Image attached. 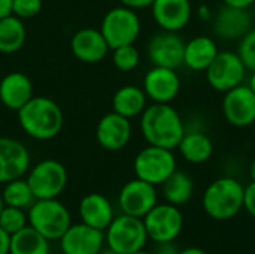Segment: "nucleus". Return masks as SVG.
<instances>
[{"label": "nucleus", "mask_w": 255, "mask_h": 254, "mask_svg": "<svg viewBox=\"0 0 255 254\" xmlns=\"http://www.w3.org/2000/svg\"><path fill=\"white\" fill-rule=\"evenodd\" d=\"M194 192V183L191 177L182 171H175L163 184H161V193L167 204H172L175 207L185 205L193 198Z\"/></svg>", "instance_id": "nucleus-27"}, {"label": "nucleus", "mask_w": 255, "mask_h": 254, "mask_svg": "<svg viewBox=\"0 0 255 254\" xmlns=\"http://www.w3.org/2000/svg\"><path fill=\"white\" fill-rule=\"evenodd\" d=\"M248 85L253 88V91L255 93V70L253 72V75H251V78H250V82H248Z\"/></svg>", "instance_id": "nucleus-43"}, {"label": "nucleus", "mask_w": 255, "mask_h": 254, "mask_svg": "<svg viewBox=\"0 0 255 254\" xmlns=\"http://www.w3.org/2000/svg\"><path fill=\"white\" fill-rule=\"evenodd\" d=\"M42 10V0H12V15L28 19Z\"/></svg>", "instance_id": "nucleus-33"}, {"label": "nucleus", "mask_w": 255, "mask_h": 254, "mask_svg": "<svg viewBox=\"0 0 255 254\" xmlns=\"http://www.w3.org/2000/svg\"><path fill=\"white\" fill-rule=\"evenodd\" d=\"M49 241L30 225L10 237L9 254H49Z\"/></svg>", "instance_id": "nucleus-28"}, {"label": "nucleus", "mask_w": 255, "mask_h": 254, "mask_svg": "<svg viewBox=\"0 0 255 254\" xmlns=\"http://www.w3.org/2000/svg\"><path fill=\"white\" fill-rule=\"evenodd\" d=\"M226 121L235 127H248L255 123V93L250 85L241 84L224 93L221 103Z\"/></svg>", "instance_id": "nucleus-12"}, {"label": "nucleus", "mask_w": 255, "mask_h": 254, "mask_svg": "<svg viewBox=\"0 0 255 254\" xmlns=\"http://www.w3.org/2000/svg\"><path fill=\"white\" fill-rule=\"evenodd\" d=\"M158 204V193L155 186L134 178L126 183L118 195V205L123 214L143 219Z\"/></svg>", "instance_id": "nucleus-11"}, {"label": "nucleus", "mask_w": 255, "mask_h": 254, "mask_svg": "<svg viewBox=\"0 0 255 254\" xmlns=\"http://www.w3.org/2000/svg\"><path fill=\"white\" fill-rule=\"evenodd\" d=\"M146 100L148 97L143 88L137 85H124L118 88L112 97V111L130 120L145 111Z\"/></svg>", "instance_id": "nucleus-24"}, {"label": "nucleus", "mask_w": 255, "mask_h": 254, "mask_svg": "<svg viewBox=\"0 0 255 254\" xmlns=\"http://www.w3.org/2000/svg\"><path fill=\"white\" fill-rule=\"evenodd\" d=\"M245 187L232 177L212 181L202 198L203 211L214 220H230L244 210Z\"/></svg>", "instance_id": "nucleus-3"}, {"label": "nucleus", "mask_w": 255, "mask_h": 254, "mask_svg": "<svg viewBox=\"0 0 255 254\" xmlns=\"http://www.w3.org/2000/svg\"><path fill=\"white\" fill-rule=\"evenodd\" d=\"M142 88L154 103H170L181 90V79L175 69L154 66L146 72Z\"/></svg>", "instance_id": "nucleus-17"}, {"label": "nucleus", "mask_w": 255, "mask_h": 254, "mask_svg": "<svg viewBox=\"0 0 255 254\" xmlns=\"http://www.w3.org/2000/svg\"><path fill=\"white\" fill-rule=\"evenodd\" d=\"M148 238L154 243L175 241L184 228V216L172 204H157L143 219Z\"/></svg>", "instance_id": "nucleus-10"}, {"label": "nucleus", "mask_w": 255, "mask_h": 254, "mask_svg": "<svg viewBox=\"0 0 255 254\" xmlns=\"http://www.w3.org/2000/svg\"><path fill=\"white\" fill-rule=\"evenodd\" d=\"M3 207H4V204H3V199H1V193H0V213H1V210H3Z\"/></svg>", "instance_id": "nucleus-45"}, {"label": "nucleus", "mask_w": 255, "mask_h": 254, "mask_svg": "<svg viewBox=\"0 0 255 254\" xmlns=\"http://www.w3.org/2000/svg\"><path fill=\"white\" fill-rule=\"evenodd\" d=\"M78 213L82 223L103 232L108 229V226L115 217L111 201L102 193L85 195L79 202Z\"/></svg>", "instance_id": "nucleus-22"}, {"label": "nucleus", "mask_w": 255, "mask_h": 254, "mask_svg": "<svg viewBox=\"0 0 255 254\" xmlns=\"http://www.w3.org/2000/svg\"><path fill=\"white\" fill-rule=\"evenodd\" d=\"M0 193H1V199H3L4 205L21 208L25 211L36 201V198H34V195H33V192H31V189H30V186L24 177L6 183Z\"/></svg>", "instance_id": "nucleus-29"}, {"label": "nucleus", "mask_w": 255, "mask_h": 254, "mask_svg": "<svg viewBox=\"0 0 255 254\" xmlns=\"http://www.w3.org/2000/svg\"><path fill=\"white\" fill-rule=\"evenodd\" d=\"M123 6H127L130 9H143V7H151L154 0H120Z\"/></svg>", "instance_id": "nucleus-36"}, {"label": "nucleus", "mask_w": 255, "mask_h": 254, "mask_svg": "<svg viewBox=\"0 0 255 254\" xmlns=\"http://www.w3.org/2000/svg\"><path fill=\"white\" fill-rule=\"evenodd\" d=\"M70 51L75 58L82 63H100L111 51L100 28L84 27L78 30L70 39Z\"/></svg>", "instance_id": "nucleus-18"}, {"label": "nucleus", "mask_w": 255, "mask_h": 254, "mask_svg": "<svg viewBox=\"0 0 255 254\" xmlns=\"http://www.w3.org/2000/svg\"><path fill=\"white\" fill-rule=\"evenodd\" d=\"M224 4L227 6H233V7H244L248 9L250 6H253L255 3V0H221Z\"/></svg>", "instance_id": "nucleus-38"}, {"label": "nucleus", "mask_w": 255, "mask_h": 254, "mask_svg": "<svg viewBox=\"0 0 255 254\" xmlns=\"http://www.w3.org/2000/svg\"><path fill=\"white\" fill-rule=\"evenodd\" d=\"M63 254H99L105 246V232L85 223H72L58 240Z\"/></svg>", "instance_id": "nucleus-16"}, {"label": "nucleus", "mask_w": 255, "mask_h": 254, "mask_svg": "<svg viewBox=\"0 0 255 254\" xmlns=\"http://www.w3.org/2000/svg\"><path fill=\"white\" fill-rule=\"evenodd\" d=\"M27 225H28V217H27L25 210L7 207V205L3 207L0 213V228L4 232H7L12 237L18 231L24 229Z\"/></svg>", "instance_id": "nucleus-31"}, {"label": "nucleus", "mask_w": 255, "mask_h": 254, "mask_svg": "<svg viewBox=\"0 0 255 254\" xmlns=\"http://www.w3.org/2000/svg\"><path fill=\"white\" fill-rule=\"evenodd\" d=\"M247 67L238 52L220 51L209 67L205 70L209 85L221 93H226L241 84L247 76Z\"/></svg>", "instance_id": "nucleus-9"}, {"label": "nucleus", "mask_w": 255, "mask_h": 254, "mask_svg": "<svg viewBox=\"0 0 255 254\" xmlns=\"http://www.w3.org/2000/svg\"><path fill=\"white\" fill-rule=\"evenodd\" d=\"M12 13V0H0V19Z\"/></svg>", "instance_id": "nucleus-39"}, {"label": "nucleus", "mask_w": 255, "mask_h": 254, "mask_svg": "<svg viewBox=\"0 0 255 254\" xmlns=\"http://www.w3.org/2000/svg\"><path fill=\"white\" fill-rule=\"evenodd\" d=\"M19 127L36 141H49L60 135L64 124V114L60 105L46 96H33L16 111Z\"/></svg>", "instance_id": "nucleus-2"}, {"label": "nucleus", "mask_w": 255, "mask_h": 254, "mask_svg": "<svg viewBox=\"0 0 255 254\" xmlns=\"http://www.w3.org/2000/svg\"><path fill=\"white\" fill-rule=\"evenodd\" d=\"M250 177H251V181H255V159L250 165Z\"/></svg>", "instance_id": "nucleus-41"}, {"label": "nucleus", "mask_w": 255, "mask_h": 254, "mask_svg": "<svg viewBox=\"0 0 255 254\" xmlns=\"http://www.w3.org/2000/svg\"><path fill=\"white\" fill-rule=\"evenodd\" d=\"M244 208H245V211L250 216H253L255 219V181H251L245 187V193H244Z\"/></svg>", "instance_id": "nucleus-34"}, {"label": "nucleus", "mask_w": 255, "mask_h": 254, "mask_svg": "<svg viewBox=\"0 0 255 254\" xmlns=\"http://www.w3.org/2000/svg\"><path fill=\"white\" fill-rule=\"evenodd\" d=\"M140 28V18L136 10L123 4L108 10L100 24V31L111 49L134 43Z\"/></svg>", "instance_id": "nucleus-6"}, {"label": "nucleus", "mask_w": 255, "mask_h": 254, "mask_svg": "<svg viewBox=\"0 0 255 254\" xmlns=\"http://www.w3.org/2000/svg\"><path fill=\"white\" fill-rule=\"evenodd\" d=\"M33 96V82L25 73L9 72L0 79V102L7 109H21Z\"/></svg>", "instance_id": "nucleus-20"}, {"label": "nucleus", "mask_w": 255, "mask_h": 254, "mask_svg": "<svg viewBox=\"0 0 255 254\" xmlns=\"http://www.w3.org/2000/svg\"><path fill=\"white\" fill-rule=\"evenodd\" d=\"M99 254H118V253H117L115 250H112L111 247H108V246L105 247V246H103V249L99 252Z\"/></svg>", "instance_id": "nucleus-42"}, {"label": "nucleus", "mask_w": 255, "mask_h": 254, "mask_svg": "<svg viewBox=\"0 0 255 254\" xmlns=\"http://www.w3.org/2000/svg\"><path fill=\"white\" fill-rule=\"evenodd\" d=\"M148 240L143 220L128 214L114 217L105 231V244L118 254H133L143 250Z\"/></svg>", "instance_id": "nucleus-5"}, {"label": "nucleus", "mask_w": 255, "mask_h": 254, "mask_svg": "<svg viewBox=\"0 0 255 254\" xmlns=\"http://www.w3.org/2000/svg\"><path fill=\"white\" fill-rule=\"evenodd\" d=\"M185 42L178 31H160L154 34L148 45L146 52L154 66L178 69L184 64Z\"/></svg>", "instance_id": "nucleus-13"}, {"label": "nucleus", "mask_w": 255, "mask_h": 254, "mask_svg": "<svg viewBox=\"0 0 255 254\" xmlns=\"http://www.w3.org/2000/svg\"><path fill=\"white\" fill-rule=\"evenodd\" d=\"M25 180L36 199H55L67 186V171L58 160L45 159L28 169Z\"/></svg>", "instance_id": "nucleus-8"}, {"label": "nucleus", "mask_w": 255, "mask_h": 254, "mask_svg": "<svg viewBox=\"0 0 255 254\" xmlns=\"http://www.w3.org/2000/svg\"><path fill=\"white\" fill-rule=\"evenodd\" d=\"M27 39V30L21 18L7 15L0 19V52L15 54L18 52Z\"/></svg>", "instance_id": "nucleus-26"}, {"label": "nucleus", "mask_w": 255, "mask_h": 254, "mask_svg": "<svg viewBox=\"0 0 255 254\" xmlns=\"http://www.w3.org/2000/svg\"><path fill=\"white\" fill-rule=\"evenodd\" d=\"M30 169V153L18 139L0 136V184L22 178Z\"/></svg>", "instance_id": "nucleus-14"}, {"label": "nucleus", "mask_w": 255, "mask_h": 254, "mask_svg": "<svg viewBox=\"0 0 255 254\" xmlns=\"http://www.w3.org/2000/svg\"><path fill=\"white\" fill-rule=\"evenodd\" d=\"M238 54L245 67L251 72L255 70V27H251L244 37H241Z\"/></svg>", "instance_id": "nucleus-32"}, {"label": "nucleus", "mask_w": 255, "mask_h": 254, "mask_svg": "<svg viewBox=\"0 0 255 254\" xmlns=\"http://www.w3.org/2000/svg\"><path fill=\"white\" fill-rule=\"evenodd\" d=\"M28 225L48 241H58L72 225L64 204L55 199H36L27 210Z\"/></svg>", "instance_id": "nucleus-4"}, {"label": "nucleus", "mask_w": 255, "mask_h": 254, "mask_svg": "<svg viewBox=\"0 0 255 254\" xmlns=\"http://www.w3.org/2000/svg\"><path fill=\"white\" fill-rule=\"evenodd\" d=\"M178 150L187 162L193 165H200V163L208 162L212 157L214 144H212V139L206 133L194 130V132L184 133L178 145Z\"/></svg>", "instance_id": "nucleus-25"}, {"label": "nucleus", "mask_w": 255, "mask_h": 254, "mask_svg": "<svg viewBox=\"0 0 255 254\" xmlns=\"http://www.w3.org/2000/svg\"><path fill=\"white\" fill-rule=\"evenodd\" d=\"M152 18L166 31H179L191 19L193 6L190 0H154Z\"/></svg>", "instance_id": "nucleus-19"}, {"label": "nucleus", "mask_w": 255, "mask_h": 254, "mask_svg": "<svg viewBox=\"0 0 255 254\" xmlns=\"http://www.w3.org/2000/svg\"><path fill=\"white\" fill-rule=\"evenodd\" d=\"M10 247V235L0 228V254H9Z\"/></svg>", "instance_id": "nucleus-37"}, {"label": "nucleus", "mask_w": 255, "mask_h": 254, "mask_svg": "<svg viewBox=\"0 0 255 254\" xmlns=\"http://www.w3.org/2000/svg\"><path fill=\"white\" fill-rule=\"evenodd\" d=\"M140 132L148 145L175 150L185 133V124L170 103H152L140 114Z\"/></svg>", "instance_id": "nucleus-1"}, {"label": "nucleus", "mask_w": 255, "mask_h": 254, "mask_svg": "<svg viewBox=\"0 0 255 254\" xmlns=\"http://www.w3.org/2000/svg\"><path fill=\"white\" fill-rule=\"evenodd\" d=\"M179 254H208L205 250L199 249V247H188V249H184L181 250Z\"/></svg>", "instance_id": "nucleus-40"}, {"label": "nucleus", "mask_w": 255, "mask_h": 254, "mask_svg": "<svg viewBox=\"0 0 255 254\" xmlns=\"http://www.w3.org/2000/svg\"><path fill=\"white\" fill-rule=\"evenodd\" d=\"M179 249L175 241H166V243H155L152 254H179Z\"/></svg>", "instance_id": "nucleus-35"}, {"label": "nucleus", "mask_w": 255, "mask_h": 254, "mask_svg": "<svg viewBox=\"0 0 255 254\" xmlns=\"http://www.w3.org/2000/svg\"><path fill=\"white\" fill-rule=\"evenodd\" d=\"M251 27H253V19L251 15L248 13V9L233 7L227 4H224L223 9L218 10L214 24L215 34L226 40L244 37Z\"/></svg>", "instance_id": "nucleus-21"}, {"label": "nucleus", "mask_w": 255, "mask_h": 254, "mask_svg": "<svg viewBox=\"0 0 255 254\" xmlns=\"http://www.w3.org/2000/svg\"><path fill=\"white\" fill-rule=\"evenodd\" d=\"M133 254H152L151 252H145V250H139V252H136V253Z\"/></svg>", "instance_id": "nucleus-44"}, {"label": "nucleus", "mask_w": 255, "mask_h": 254, "mask_svg": "<svg viewBox=\"0 0 255 254\" xmlns=\"http://www.w3.org/2000/svg\"><path fill=\"white\" fill-rule=\"evenodd\" d=\"M139 61H140V52L134 46V43L123 45L112 49V63L121 72L134 70L139 66Z\"/></svg>", "instance_id": "nucleus-30"}, {"label": "nucleus", "mask_w": 255, "mask_h": 254, "mask_svg": "<svg viewBox=\"0 0 255 254\" xmlns=\"http://www.w3.org/2000/svg\"><path fill=\"white\" fill-rule=\"evenodd\" d=\"M133 169L136 178L157 187L161 186L176 171V157L173 150L148 145L134 157Z\"/></svg>", "instance_id": "nucleus-7"}, {"label": "nucleus", "mask_w": 255, "mask_h": 254, "mask_svg": "<svg viewBox=\"0 0 255 254\" xmlns=\"http://www.w3.org/2000/svg\"><path fill=\"white\" fill-rule=\"evenodd\" d=\"M133 129L128 118L117 114H105L96 126V139L103 150L120 151L126 148L131 139Z\"/></svg>", "instance_id": "nucleus-15"}, {"label": "nucleus", "mask_w": 255, "mask_h": 254, "mask_svg": "<svg viewBox=\"0 0 255 254\" xmlns=\"http://www.w3.org/2000/svg\"><path fill=\"white\" fill-rule=\"evenodd\" d=\"M220 49L217 42L209 36H196L185 42L184 64L196 72H205L214 58L218 55Z\"/></svg>", "instance_id": "nucleus-23"}]
</instances>
